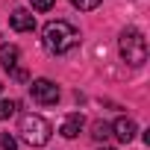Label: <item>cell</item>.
<instances>
[{
    "label": "cell",
    "mask_w": 150,
    "mask_h": 150,
    "mask_svg": "<svg viewBox=\"0 0 150 150\" xmlns=\"http://www.w3.org/2000/svg\"><path fill=\"white\" fill-rule=\"evenodd\" d=\"M41 44H44L47 53L62 56V53H68V50H74L80 44V30L74 24H68V21H50L44 27V33H41Z\"/></svg>",
    "instance_id": "1"
},
{
    "label": "cell",
    "mask_w": 150,
    "mask_h": 150,
    "mask_svg": "<svg viewBox=\"0 0 150 150\" xmlns=\"http://www.w3.org/2000/svg\"><path fill=\"white\" fill-rule=\"evenodd\" d=\"M118 50H121V59H124L127 65H132V68H138V65L147 62V41H144L141 30H135V27H127V30L121 33Z\"/></svg>",
    "instance_id": "2"
},
{
    "label": "cell",
    "mask_w": 150,
    "mask_h": 150,
    "mask_svg": "<svg viewBox=\"0 0 150 150\" xmlns=\"http://www.w3.org/2000/svg\"><path fill=\"white\" fill-rule=\"evenodd\" d=\"M18 132H21V138H24L30 147H44V144L50 141V135H53V127H50L41 115L27 112V115H21V127H18Z\"/></svg>",
    "instance_id": "3"
},
{
    "label": "cell",
    "mask_w": 150,
    "mask_h": 150,
    "mask_svg": "<svg viewBox=\"0 0 150 150\" xmlns=\"http://www.w3.org/2000/svg\"><path fill=\"white\" fill-rule=\"evenodd\" d=\"M30 94H33V100L35 103H41V106H53L56 100H59V86L53 83V80H33V86H30Z\"/></svg>",
    "instance_id": "4"
},
{
    "label": "cell",
    "mask_w": 150,
    "mask_h": 150,
    "mask_svg": "<svg viewBox=\"0 0 150 150\" xmlns=\"http://www.w3.org/2000/svg\"><path fill=\"white\" fill-rule=\"evenodd\" d=\"M9 27H12L15 33H33V30H35V15H33L30 9H15V12L9 15Z\"/></svg>",
    "instance_id": "5"
},
{
    "label": "cell",
    "mask_w": 150,
    "mask_h": 150,
    "mask_svg": "<svg viewBox=\"0 0 150 150\" xmlns=\"http://www.w3.org/2000/svg\"><path fill=\"white\" fill-rule=\"evenodd\" d=\"M135 132H138V127H135L132 118H118V121L112 124V135H115L121 144H129V141L135 138Z\"/></svg>",
    "instance_id": "6"
},
{
    "label": "cell",
    "mask_w": 150,
    "mask_h": 150,
    "mask_svg": "<svg viewBox=\"0 0 150 150\" xmlns=\"http://www.w3.org/2000/svg\"><path fill=\"white\" fill-rule=\"evenodd\" d=\"M83 124H86V118H83L80 112H74V115H68V118H65V124H62V129H59V132H62L65 138H77V135H80V129H83Z\"/></svg>",
    "instance_id": "7"
},
{
    "label": "cell",
    "mask_w": 150,
    "mask_h": 150,
    "mask_svg": "<svg viewBox=\"0 0 150 150\" xmlns=\"http://www.w3.org/2000/svg\"><path fill=\"white\" fill-rule=\"evenodd\" d=\"M18 56H21V50L15 44H0V65H3L6 71L18 68Z\"/></svg>",
    "instance_id": "8"
},
{
    "label": "cell",
    "mask_w": 150,
    "mask_h": 150,
    "mask_svg": "<svg viewBox=\"0 0 150 150\" xmlns=\"http://www.w3.org/2000/svg\"><path fill=\"white\" fill-rule=\"evenodd\" d=\"M18 100H0V121H6V118H12L15 112H18Z\"/></svg>",
    "instance_id": "9"
},
{
    "label": "cell",
    "mask_w": 150,
    "mask_h": 150,
    "mask_svg": "<svg viewBox=\"0 0 150 150\" xmlns=\"http://www.w3.org/2000/svg\"><path fill=\"white\" fill-rule=\"evenodd\" d=\"M91 135H94L97 141H106V138L112 135V127H109L106 121H97V124H94V132H91Z\"/></svg>",
    "instance_id": "10"
},
{
    "label": "cell",
    "mask_w": 150,
    "mask_h": 150,
    "mask_svg": "<svg viewBox=\"0 0 150 150\" xmlns=\"http://www.w3.org/2000/svg\"><path fill=\"white\" fill-rule=\"evenodd\" d=\"M71 6L74 9H80V12H91L100 6V0H71Z\"/></svg>",
    "instance_id": "11"
},
{
    "label": "cell",
    "mask_w": 150,
    "mask_h": 150,
    "mask_svg": "<svg viewBox=\"0 0 150 150\" xmlns=\"http://www.w3.org/2000/svg\"><path fill=\"white\" fill-rule=\"evenodd\" d=\"M53 3H56V0H30V6H33L35 12H50Z\"/></svg>",
    "instance_id": "12"
},
{
    "label": "cell",
    "mask_w": 150,
    "mask_h": 150,
    "mask_svg": "<svg viewBox=\"0 0 150 150\" xmlns=\"http://www.w3.org/2000/svg\"><path fill=\"white\" fill-rule=\"evenodd\" d=\"M0 147H3V150H18V141H15V135L3 132V135H0Z\"/></svg>",
    "instance_id": "13"
},
{
    "label": "cell",
    "mask_w": 150,
    "mask_h": 150,
    "mask_svg": "<svg viewBox=\"0 0 150 150\" xmlns=\"http://www.w3.org/2000/svg\"><path fill=\"white\" fill-rule=\"evenodd\" d=\"M0 94H3V86H0Z\"/></svg>",
    "instance_id": "14"
},
{
    "label": "cell",
    "mask_w": 150,
    "mask_h": 150,
    "mask_svg": "<svg viewBox=\"0 0 150 150\" xmlns=\"http://www.w3.org/2000/svg\"><path fill=\"white\" fill-rule=\"evenodd\" d=\"M103 150H112V147H103Z\"/></svg>",
    "instance_id": "15"
}]
</instances>
